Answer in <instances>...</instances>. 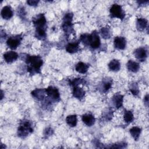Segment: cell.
I'll return each instance as SVG.
<instances>
[{
    "mask_svg": "<svg viewBox=\"0 0 149 149\" xmlns=\"http://www.w3.org/2000/svg\"><path fill=\"white\" fill-rule=\"evenodd\" d=\"M126 147V143H116L113 144V146H111L110 147H108V148H125Z\"/></svg>",
    "mask_w": 149,
    "mask_h": 149,
    "instance_id": "30",
    "label": "cell"
},
{
    "mask_svg": "<svg viewBox=\"0 0 149 149\" xmlns=\"http://www.w3.org/2000/svg\"><path fill=\"white\" fill-rule=\"evenodd\" d=\"M1 15L2 17L5 20L10 19L13 15V12L12 8L9 5L5 6L1 10Z\"/></svg>",
    "mask_w": 149,
    "mask_h": 149,
    "instance_id": "13",
    "label": "cell"
},
{
    "mask_svg": "<svg viewBox=\"0 0 149 149\" xmlns=\"http://www.w3.org/2000/svg\"><path fill=\"white\" fill-rule=\"evenodd\" d=\"M137 2L139 3V5H144L145 3H147L148 2V1H137Z\"/></svg>",
    "mask_w": 149,
    "mask_h": 149,
    "instance_id": "33",
    "label": "cell"
},
{
    "mask_svg": "<svg viewBox=\"0 0 149 149\" xmlns=\"http://www.w3.org/2000/svg\"><path fill=\"white\" fill-rule=\"evenodd\" d=\"M123 95L119 93H116L112 98V101L114 106L117 108H120L123 105Z\"/></svg>",
    "mask_w": 149,
    "mask_h": 149,
    "instance_id": "15",
    "label": "cell"
},
{
    "mask_svg": "<svg viewBox=\"0 0 149 149\" xmlns=\"http://www.w3.org/2000/svg\"><path fill=\"white\" fill-rule=\"evenodd\" d=\"M127 69L133 73H136L139 71L140 69V65L138 62L134 61L133 60H129L127 64Z\"/></svg>",
    "mask_w": 149,
    "mask_h": 149,
    "instance_id": "19",
    "label": "cell"
},
{
    "mask_svg": "<svg viewBox=\"0 0 149 149\" xmlns=\"http://www.w3.org/2000/svg\"><path fill=\"white\" fill-rule=\"evenodd\" d=\"M73 17V15L72 13H67L63 18L62 27L67 38H68L71 33H74V31L73 27V23L72 22Z\"/></svg>",
    "mask_w": 149,
    "mask_h": 149,
    "instance_id": "3",
    "label": "cell"
},
{
    "mask_svg": "<svg viewBox=\"0 0 149 149\" xmlns=\"http://www.w3.org/2000/svg\"><path fill=\"white\" fill-rule=\"evenodd\" d=\"M79 49V41H76L69 43L66 47V50L68 53L74 54Z\"/></svg>",
    "mask_w": 149,
    "mask_h": 149,
    "instance_id": "18",
    "label": "cell"
},
{
    "mask_svg": "<svg viewBox=\"0 0 149 149\" xmlns=\"http://www.w3.org/2000/svg\"><path fill=\"white\" fill-rule=\"evenodd\" d=\"M133 54L135 58L141 62L145 61L148 55L147 49L144 47H140L134 50Z\"/></svg>",
    "mask_w": 149,
    "mask_h": 149,
    "instance_id": "9",
    "label": "cell"
},
{
    "mask_svg": "<svg viewBox=\"0 0 149 149\" xmlns=\"http://www.w3.org/2000/svg\"><path fill=\"white\" fill-rule=\"evenodd\" d=\"M88 45L93 49H97L101 45V40L98 33L97 31H93L91 34H89Z\"/></svg>",
    "mask_w": 149,
    "mask_h": 149,
    "instance_id": "6",
    "label": "cell"
},
{
    "mask_svg": "<svg viewBox=\"0 0 149 149\" xmlns=\"http://www.w3.org/2000/svg\"><path fill=\"white\" fill-rule=\"evenodd\" d=\"M112 84V79L110 77H105L102 79L99 86V90L102 93L107 92L111 87Z\"/></svg>",
    "mask_w": 149,
    "mask_h": 149,
    "instance_id": "10",
    "label": "cell"
},
{
    "mask_svg": "<svg viewBox=\"0 0 149 149\" xmlns=\"http://www.w3.org/2000/svg\"><path fill=\"white\" fill-rule=\"evenodd\" d=\"M123 119L126 123H130L134 120V116L131 111L125 110L123 115Z\"/></svg>",
    "mask_w": 149,
    "mask_h": 149,
    "instance_id": "25",
    "label": "cell"
},
{
    "mask_svg": "<svg viewBox=\"0 0 149 149\" xmlns=\"http://www.w3.org/2000/svg\"><path fill=\"white\" fill-rule=\"evenodd\" d=\"M114 46L118 49L123 50L126 48V40L123 37H116L113 41Z\"/></svg>",
    "mask_w": 149,
    "mask_h": 149,
    "instance_id": "12",
    "label": "cell"
},
{
    "mask_svg": "<svg viewBox=\"0 0 149 149\" xmlns=\"http://www.w3.org/2000/svg\"><path fill=\"white\" fill-rule=\"evenodd\" d=\"M22 39V34L10 37L6 41V45L10 49H16L20 45Z\"/></svg>",
    "mask_w": 149,
    "mask_h": 149,
    "instance_id": "7",
    "label": "cell"
},
{
    "mask_svg": "<svg viewBox=\"0 0 149 149\" xmlns=\"http://www.w3.org/2000/svg\"><path fill=\"white\" fill-rule=\"evenodd\" d=\"M85 83H86V81L84 79L81 78H75L72 80H69V84L73 87L78 86L79 84H84Z\"/></svg>",
    "mask_w": 149,
    "mask_h": 149,
    "instance_id": "28",
    "label": "cell"
},
{
    "mask_svg": "<svg viewBox=\"0 0 149 149\" xmlns=\"http://www.w3.org/2000/svg\"><path fill=\"white\" fill-rule=\"evenodd\" d=\"M1 100H2V98H3V92H2V91L1 90Z\"/></svg>",
    "mask_w": 149,
    "mask_h": 149,
    "instance_id": "34",
    "label": "cell"
},
{
    "mask_svg": "<svg viewBox=\"0 0 149 149\" xmlns=\"http://www.w3.org/2000/svg\"><path fill=\"white\" fill-rule=\"evenodd\" d=\"M72 94L74 98L79 100H81L85 95V91L81 87L75 86L73 87Z\"/></svg>",
    "mask_w": 149,
    "mask_h": 149,
    "instance_id": "17",
    "label": "cell"
},
{
    "mask_svg": "<svg viewBox=\"0 0 149 149\" xmlns=\"http://www.w3.org/2000/svg\"><path fill=\"white\" fill-rule=\"evenodd\" d=\"M109 13L111 18H119L122 20L125 18L126 15L122 6L117 3L112 5L109 9Z\"/></svg>",
    "mask_w": 149,
    "mask_h": 149,
    "instance_id": "5",
    "label": "cell"
},
{
    "mask_svg": "<svg viewBox=\"0 0 149 149\" xmlns=\"http://www.w3.org/2000/svg\"><path fill=\"white\" fill-rule=\"evenodd\" d=\"M25 62L27 65V71L30 74L40 73L43 60L39 55H27Z\"/></svg>",
    "mask_w": 149,
    "mask_h": 149,
    "instance_id": "1",
    "label": "cell"
},
{
    "mask_svg": "<svg viewBox=\"0 0 149 149\" xmlns=\"http://www.w3.org/2000/svg\"><path fill=\"white\" fill-rule=\"evenodd\" d=\"M67 124L70 127H75L77 125V119L76 115H70L66 118Z\"/></svg>",
    "mask_w": 149,
    "mask_h": 149,
    "instance_id": "24",
    "label": "cell"
},
{
    "mask_svg": "<svg viewBox=\"0 0 149 149\" xmlns=\"http://www.w3.org/2000/svg\"><path fill=\"white\" fill-rule=\"evenodd\" d=\"M100 33L102 37L104 39L109 38L112 35V33L110 30V29L107 27L101 28L100 30Z\"/></svg>",
    "mask_w": 149,
    "mask_h": 149,
    "instance_id": "26",
    "label": "cell"
},
{
    "mask_svg": "<svg viewBox=\"0 0 149 149\" xmlns=\"http://www.w3.org/2000/svg\"><path fill=\"white\" fill-rule=\"evenodd\" d=\"M129 90L132 93V94L134 95H137L139 93V86L137 83L136 82H132L129 84Z\"/></svg>",
    "mask_w": 149,
    "mask_h": 149,
    "instance_id": "27",
    "label": "cell"
},
{
    "mask_svg": "<svg viewBox=\"0 0 149 149\" xmlns=\"http://www.w3.org/2000/svg\"><path fill=\"white\" fill-rule=\"evenodd\" d=\"M108 66L109 69L112 72H118L120 69V62L117 59L111 60Z\"/></svg>",
    "mask_w": 149,
    "mask_h": 149,
    "instance_id": "22",
    "label": "cell"
},
{
    "mask_svg": "<svg viewBox=\"0 0 149 149\" xmlns=\"http://www.w3.org/2000/svg\"><path fill=\"white\" fill-rule=\"evenodd\" d=\"M89 68V65L84 62H80L76 64L75 66V70L79 73H86Z\"/></svg>",
    "mask_w": 149,
    "mask_h": 149,
    "instance_id": "21",
    "label": "cell"
},
{
    "mask_svg": "<svg viewBox=\"0 0 149 149\" xmlns=\"http://www.w3.org/2000/svg\"><path fill=\"white\" fill-rule=\"evenodd\" d=\"M36 31H46L47 20L44 13H40L33 19Z\"/></svg>",
    "mask_w": 149,
    "mask_h": 149,
    "instance_id": "4",
    "label": "cell"
},
{
    "mask_svg": "<svg viewBox=\"0 0 149 149\" xmlns=\"http://www.w3.org/2000/svg\"><path fill=\"white\" fill-rule=\"evenodd\" d=\"M33 132L32 123L30 120H22L17 129V135L21 138H25Z\"/></svg>",
    "mask_w": 149,
    "mask_h": 149,
    "instance_id": "2",
    "label": "cell"
},
{
    "mask_svg": "<svg viewBox=\"0 0 149 149\" xmlns=\"http://www.w3.org/2000/svg\"><path fill=\"white\" fill-rule=\"evenodd\" d=\"M148 25V21L144 18H138L136 22V28L139 31H143L147 28Z\"/></svg>",
    "mask_w": 149,
    "mask_h": 149,
    "instance_id": "20",
    "label": "cell"
},
{
    "mask_svg": "<svg viewBox=\"0 0 149 149\" xmlns=\"http://www.w3.org/2000/svg\"><path fill=\"white\" fill-rule=\"evenodd\" d=\"M45 92L47 96L52 100L56 101H59L60 100V94L56 87L49 86L45 88Z\"/></svg>",
    "mask_w": 149,
    "mask_h": 149,
    "instance_id": "8",
    "label": "cell"
},
{
    "mask_svg": "<svg viewBox=\"0 0 149 149\" xmlns=\"http://www.w3.org/2000/svg\"><path fill=\"white\" fill-rule=\"evenodd\" d=\"M39 1H35V0H31V1H27V3L29 5L32 6H37Z\"/></svg>",
    "mask_w": 149,
    "mask_h": 149,
    "instance_id": "31",
    "label": "cell"
},
{
    "mask_svg": "<svg viewBox=\"0 0 149 149\" xmlns=\"http://www.w3.org/2000/svg\"><path fill=\"white\" fill-rule=\"evenodd\" d=\"M45 94V88H36L31 93V95L38 100H43Z\"/></svg>",
    "mask_w": 149,
    "mask_h": 149,
    "instance_id": "16",
    "label": "cell"
},
{
    "mask_svg": "<svg viewBox=\"0 0 149 149\" xmlns=\"http://www.w3.org/2000/svg\"><path fill=\"white\" fill-rule=\"evenodd\" d=\"M3 59L5 62L8 63H10L14 61H15L18 58V54L15 51H8L3 54Z\"/></svg>",
    "mask_w": 149,
    "mask_h": 149,
    "instance_id": "11",
    "label": "cell"
},
{
    "mask_svg": "<svg viewBox=\"0 0 149 149\" xmlns=\"http://www.w3.org/2000/svg\"><path fill=\"white\" fill-rule=\"evenodd\" d=\"M144 104L147 107L148 105V94H146V95L144 97Z\"/></svg>",
    "mask_w": 149,
    "mask_h": 149,
    "instance_id": "32",
    "label": "cell"
},
{
    "mask_svg": "<svg viewBox=\"0 0 149 149\" xmlns=\"http://www.w3.org/2000/svg\"><path fill=\"white\" fill-rule=\"evenodd\" d=\"M54 133V130L51 127H47L45 129L44 132V135L46 137H48V136H51Z\"/></svg>",
    "mask_w": 149,
    "mask_h": 149,
    "instance_id": "29",
    "label": "cell"
},
{
    "mask_svg": "<svg viewBox=\"0 0 149 149\" xmlns=\"http://www.w3.org/2000/svg\"><path fill=\"white\" fill-rule=\"evenodd\" d=\"M81 119L83 123L88 126H93L95 122V117L91 113H85L83 115Z\"/></svg>",
    "mask_w": 149,
    "mask_h": 149,
    "instance_id": "14",
    "label": "cell"
},
{
    "mask_svg": "<svg viewBox=\"0 0 149 149\" xmlns=\"http://www.w3.org/2000/svg\"><path fill=\"white\" fill-rule=\"evenodd\" d=\"M129 132L131 136H132V137L134 139V140L137 141L139 140L140 137V136L141 132V129L137 126H134L130 129Z\"/></svg>",
    "mask_w": 149,
    "mask_h": 149,
    "instance_id": "23",
    "label": "cell"
}]
</instances>
